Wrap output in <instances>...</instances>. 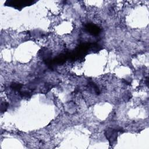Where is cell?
Wrapping results in <instances>:
<instances>
[{
	"mask_svg": "<svg viewBox=\"0 0 149 149\" xmlns=\"http://www.w3.org/2000/svg\"><path fill=\"white\" fill-rule=\"evenodd\" d=\"M22 87V85L18 83H13L12 86V87L15 90H19Z\"/></svg>",
	"mask_w": 149,
	"mask_h": 149,
	"instance_id": "obj_3",
	"label": "cell"
},
{
	"mask_svg": "<svg viewBox=\"0 0 149 149\" xmlns=\"http://www.w3.org/2000/svg\"><path fill=\"white\" fill-rule=\"evenodd\" d=\"M34 2L32 1H26V0H17V1H8L6 3L8 5H10L11 6H13L15 8H20L24 6V5H30L31 3H33Z\"/></svg>",
	"mask_w": 149,
	"mask_h": 149,
	"instance_id": "obj_1",
	"label": "cell"
},
{
	"mask_svg": "<svg viewBox=\"0 0 149 149\" xmlns=\"http://www.w3.org/2000/svg\"><path fill=\"white\" fill-rule=\"evenodd\" d=\"M86 29L87 30V31L93 35H97L99 34L100 30V29L96 26L95 25L92 24H87L86 26Z\"/></svg>",
	"mask_w": 149,
	"mask_h": 149,
	"instance_id": "obj_2",
	"label": "cell"
}]
</instances>
